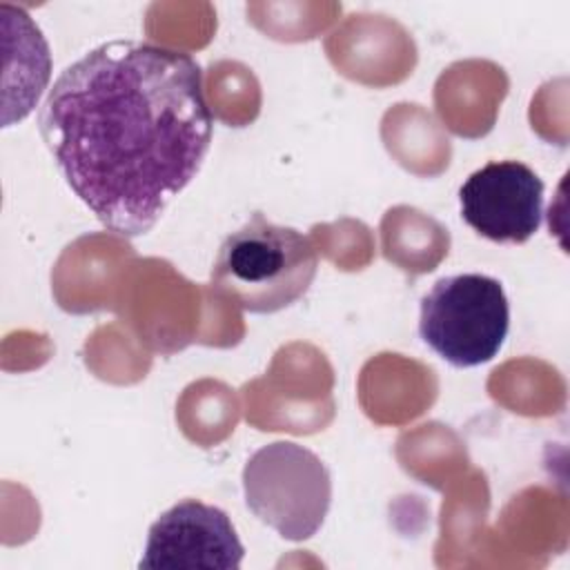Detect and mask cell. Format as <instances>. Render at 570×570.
Here are the masks:
<instances>
[{
  "label": "cell",
  "mask_w": 570,
  "mask_h": 570,
  "mask_svg": "<svg viewBox=\"0 0 570 570\" xmlns=\"http://www.w3.org/2000/svg\"><path fill=\"white\" fill-rule=\"evenodd\" d=\"M38 127L62 178L100 225L136 238L200 171L214 116L189 53L111 40L53 80Z\"/></svg>",
  "instance_id": "1"
},
{
  "label": "cell",
  "mask_w": 570,
  "mask_h": 570,
  "mask_svg": "<svg viewBox=\"0 0 570 570\" xmlns=\"http://www.w3.org/2000/svg\"><path fill=\"white\" fill-rule=\"evenodd\" d=\"M316 269L309 236L256 212L220 243L209 283L249 314H274L305 296Z\"/></svg>",
  "instance_id": "2"
},
{
  "label": "cell",
  "mask_w": 570,
  "mask_h": 570,
  "mask_svg": "<svg viewBox=\"0 0 570 570\" xmlns=\"http://www.w3.org/2000/svg\"><path fill=\"white\" fill-rule=\"evenodd\" d=\"M510 327L503 285L485 274L445 276L421 298L419 336L454 367L492 361Z\"/></svg>",
  "instance_id": "3"
},
{
  "label": "cell",
  "mask_w": 570,
  "mask_h": 570,
  "mask_svg": "<svg viewBox=\"0 0 570 570\" xmlns=\"http://www.w3.org/2000/svg\"><path fill=\"white\" fill-rule=\"evenodd\" d=\"M243 492L258 521L287 541H305L321 530L327 517L332 479L312 450L292 441H274L247 459Z\"/></svg>",
  "instance_id": "4"
},
{
  "label": "cell",
  "mask_w": 570,
  "mask_h": 570,
  "mask_svg": "<svg viewBox=\"0 0 570 570\" xmlns=\"http://www.w3.org/2000/svg\"><path fill=\"white\" fill-rule=\"evenodd\" d=\"M245 548L225 510L183 499L147 532L138 568L145 570H238Z\"/></svg>",
  "instance_id": "5"
},
{
  "label": "cell",
  "mask_w": 570,
  "mask_h": 570,
  "mask_svg": "<svg viewBox=\"0 0 570 570\" xmlns=\"http://www.w3.org/2000/svg\"><path fill=\"white\" fill-rule=\"evenodd\" d=\"M461 218L494 243H525L541 227L543 180L519 160H492L459 187Z\"/></svg>",
  "instance_id": "6"
}]
</instances>
